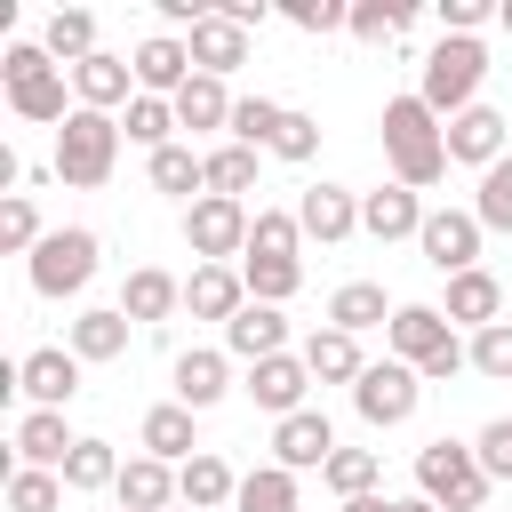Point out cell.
I'll return each instance as SVG.
<instances>
[{"label":"cell","mask_w":512,"mask_h":512,"mask_svg":"<svg viewBox=\"0 0 512 512\" xmlns=\"http://www.w3.org/2000/svg\"><path fill=\"white\" fill-rule=\"evenodd\" d=\"M112 160H120V120H112V112L72 104V120L56 128V176H64V184H80V192H96V184L112 176Z\"/></svg>","instance_id":"cell-6"},{"label":"cell","mask_w":512,"mask_h":512,"mask_svg":"<svg viewBox=\"0 0 512 512\" xmlns=\"http://www.w3.org/2000/svg\"><path fill=\"white\" fill-rule=\"evenodd\" d=\"M304 392H312V368H304V352H272V360H256L248 368V400L280 424V416H296L304 408Z\"/></svg>","instance_id":"cell-13"},{"label":"cell","mask_w":512,"mask_h":512,"mask_svg":"<svg viewBox=\"0 0 512 512\" xmlns=\"http://www.w3.org/2000/svg\"><path fill=\"white\" fill-rule=\"evenodd\" d=\"M184 48H192V72H208V80H232V72L248 64V32H240L232 16H216V8L184 32Z\"/></svg>","instance_id":"cell-14"},{"label":"cell","mask_w":512,"mask_h":512,"mask_svg":"<svg viewBox=\"0 0 512 512\" xmlns=\"http://www.w3.org/2000/svg\"><path fill=\"white\" fill-rule=\"evenodd\" d=\"M280 16H288L296 32H352V8H344V0H288Z\"/></svg>","instance_id":"cell-48"},{"label":"cell","mask_w":512,"mask_h":512,"mask_svg":"<svg viewBox=\"0 0 512 512\" xmlns=\"http://www.w3.org/2000/svg\"><path fill=\"white\" fill-rule=\"evenodd\" d=\"M40 48H48L64 72H72V64H88V56H96V16H88V8H56V16H48V32H40Z\"/></svg>","instance_id":"cell-33"},{"label":"cell","mask_w":512,"mask_h":512,"mask_svg":"<svg viewBox=\"0 0 512 512\" xmlns=\"http://www.w3.org/2000/svg\"><path fill=\"white\" fill-rule=\"evenodd\" d=\"M72 96L88 104V112H112V104H136V64L128 56H88V64H72Z\"/></svg>","instance_id":"cell-19"},{"label":"cell","mask_w":512,"mask_h":512,"mask_svg":"<svg viewBox=\"0 0 512 512\" xmlns=\"http://www.w3.org/2000/svg\"><path fill=\"white\" fill-rule=\"evenodd\" d=\"M16 392H24L32 408H72V400H80V352H64V344L24 352V360H16Z\"/></svg>","instance_id":"cell-11"},{"label":"cell","mask_w":512,"mask_h":512,"mask_svg":"<svg viewBox=\"0 0 512 512\" xmlns=\"http://www.w3.org/2000/svg\"><path fill=\"white\" fill-rule=\"evenodd\" d=\"M272 152H280V160H312V152H320V120H312V112H288L280 136H272Z\"/></svg>","instance_id":"cell-49"},{"label":"cell","mask_w":512,"mask_h":512,"mask_svg":"<svg viewBox=\"0 0 512 512\" xmlns=\"http://www.w3.org/2000/svg\"><path fill=\"white\" fill-rule=\"evenodd\" d=\"M40 240H48V232H40L32 200H24V192H8V200H0V248H8V256H32Z\"/></svg>","instance_id":"cell-46"},{"label":"cell","mask_w":512,"mask_h":512,"mask_svg":"<svg viewBox=\"0 0 512 512\" xmlns=\"http://www.w3.org/2000/svg\"><path fill=\"white\" fill-rule=\"evenodd\" d=\"M472 368H480V376H496V384H512V320H496V328H480V336H472Z\"/></svg>","instance_id":"cell-47"},{"label":"cell","mask_w":512,"mask_h":512,"mask_svg":"<svg viewBox=\"0 0 512 512\" xmlns=\"http://www.w3.org/2000/svg\"><path fill=\"white\" fill-rule=\"evenodd\" d=\"M480 464H488V480H512V416H496V424H480Z\"/></svg>","instance_id":"cell-50"},{"label":"cell","mask_w":512,"mask_h":512,"mask_svg":"<svg viewBox=\"0 0 512 512\" xmlns=\"http://www.w3.org/2000/svg\"><path fill=\"white\" fill-rule=\"evenodd\" d=\"M472 216L480 232H512V152L496 168H480V192H472Z\"/></svg>","instance_id":"cell-41"},{"label":"cell","mask_w":512,"mask_h":512,"mask_svg":"<svg viewBox=\"0 0 512 512\" xmlns=\"http://www.w3.org/2000/svg\"><path fill=\"white\" fill-rule=\"evenodd\" d=\"M176 304H184V280H168L160 264H136V272H128V288H120V312H128L136 328H152V320H168Z\"/></svg>","instance_id":"cell-26"},{"label":"cell","mask_w":512,"mask_h":512,"mask_svg":"<svg viewBox=\"0 0 512 512\" xmlns=\"http://www.w3.org/2000/svg\"><path fill=\"white\" fill-rule=\"evenodd\" d=\"M232 392V368H224V352H176V400L200 416V408H216Z\"/></svg>","instance_id":"cell-30"},{"label":"cell","mask_w":512,"mask_h":512,"mask_svg":"<svg viewBox=\"0 0 512 512\" xmlns=\"http://www.w3.org/2000/svg\"><path fill=\"white\" fill-rule=\"evenodd\" d=\"M232 512H296V472H280V464H256V472L240 480Z\"/></svg>","instance_id":"cell-40"},{"label":"cell","mask_w":512,"mask_h":512,"mask_svg":"<svg viewBox=\"0 0 512 512\" xmlns=\"http://www.w3.org/2000/svg\"><path fill=\"white\" fill-rule=\"evenodd\" d=\"M296 224H304V240L336 248V240H352V232H360V200H352L344 184H304V200H296Z\"/></svg>","instance_id":"cell-16"},{"label":"cell","mask_w":512,"mask_h":512,"mask_svg":"<svg viewBox=\"0 0 512 512\" xmlns=\"http://www.w3.org/2000/svg\"><path fill=\"white\" fill-rule=\"evenodd\" d=\"M408 16H416V0H352V40H400L408 32Z\"/></svg>","instance_id":"cell-42"},{"label":"cell","mask_w":512,"mask_h":512,"mask_svg":"<svg viewBox=\"0 0 512 512\" xmlns=\"http://www.w3.org/2000/svg\"><path fill=\"white\" fill-rule=\"evenodd\" d=\"M224 352L232 360H272V352H288V320H280V304H240V320L224 328Z\"/></svg>","instance_id":"cell-21"},{"label":"cell","mask_w":512,"mask_h":512,"mask_svg":"<svg viewBox=\"0 0 512 512\" xmlns=\"http://www.w3.org/2000/svg\"><path fill=\"white\" fill-rule=\"evenodd\" d=\"M448 160H464V168H496V160H504V112H496V104L456 112V120H448Z\"/></svg>","instance_id":"cell-20"},{"label":"cell","mask_w":512,"mask_h":512,"mask_svg":"<svg viewBox=\"0 0 512 512\" xmlns=\"http://www.w3.org/2000/svg\"><path fill=\"white\" fill-rule=\"evenodd\" d=\"M208 192H216V200L256 192V152H248V144H216V152H208Z\"/></svg>","instance_id":"cell-43"},{"label":"cell","mask_w":512,"mask_h":512,"mask_svg":"<svg viewBox=\"0 0 512 512\" xmlns=\"http://www.w3.org/2000/svg\"><path fill=\"white\" fill-rule=\"evenodd\" d=\"M344 512H392V496H352Z\"/></svg>","instance_id":"cell-52"},{"label":"cell","mask_w":512,"mask_h":512,"mask_svg":"<svg viewBox=\"0 0 512 512\" xmlns=\"http://www.w3.org/2000/svg\"><path fill=\"white\" fill-rule=\"evenodd\" d=\"M488 464H480V448H464V440H424L416 448V496H432L440 512H480L488 504Z\"/></svg>","instance_id":"cell-3"},{"label":"cell","mask_w":512,"mask_h":512,"mask_svg":"<svg viewBox=\"0 0 512 512\" xmlns=\"http://www.w3.org/2000/svg\"><path fill=\"white\" fill-rule=\"evenodd\" d=\"M232 88L224 80H208V72H192L184 88H176V128H232Z\"/></svg>","instance_id":"cell-31"},{"label":"cell","mask_w":512,"mask_h":512,"mask_svg":"<svg viewBox=\"0 0 512 512\" xmlns=\"http://www.w3.org/2000/svg\"><path fill=\"white\" fill-rule=\"evenodd\" d=\"M392 512H440L432 496H392Z\"/></svg>","instance_id":"cell-53"},{"label":"cell","mask_w":512,"mask_h":512,"mask_svg":"<svg viewBox=\"0 0 512 512\" xmlns=\"http://www.w3.org/2000/svg\"><path fill=\"white\" fill-rule=\"evenodd\" d=\"M424 216H432V208H424L408 184H376V192H360V232H376V240H416Z\"/></svg>","instance_id":"cell-18"},{"label":"cell","mask_w":512,"mask_h":512,"mask_svg":"<svg viewBox=\"0 0 512 512\" xmlns=\"http://www.w3.org/2000/svg\"><path fill=\"white\" fill-rule=\"evenodd\" d=\"M128 328H136V320H128L120 304L80 312V320H72V352H80V368H88V360H120V352H128Z\"/></svg>","instance_id":"cell-32"},{"label":"cell","mask_w":512,"mask_h":512,"mask_svg":"<svg viewBox=\"0 0 512 512\" xmlns=\"http://www.w3.org/2000/svg\"><path fill=\"white\" fill-rule=\"evenodd\" d=\"M328 456H336V424L320 408H296V416L272 424V464L280 472H328Z\"/></svg>","instance_id":"cell-12"},{"label":"cell","mask_w":512,"mask_h":512,"mask_svg":"<svg viewBox=\"0 0 512 512\" xmlns=\"http://www.w3.org/2000/svg\"><path fill=\"white\" fill-rule=\"evenodd\" d=\"M136 96H168L176 104V88L192 80V48L176 40V32H152V40H136Z\"/></svg>","instance_id":"cell-15"},{"label":"cell","mask_w":512,"mask_h":512,"mask_svg":"<svg viewBox=\"0 0 512 512\" xmlns=\"http://www.w3.org/2000/svg\"><path fill=\"white\" fill-rule=\"evenodd\" d=\"M112 496H120V512H176V504H184V496H176V472H168L160 456H128Z\"/></svg>","instance_id":"cell-23"},{"label":"cell","mask_w":512,"mask_h":512,"mask_svg":"<svg viewBox=\"0 0 512 512\" xmlns=\"http://www.w3.org/2000/svg\"><path fill=\"white\" fill-rule=\"evenodd\" d=\"M56 504H64V472H32V464L8 472V512H56Z\"/></svg>","instance_id":"cell-45"},{"label":"cell","mask_w":512,"mask_h":512,"mask_svg":"<svg viewBox=\"0 0 512 512\" xmlns=\"http://www.w3.org/2000/svg\"><path fill=\"white\" fill-rule=\"evenodd\" d=\"M64 488H80V496L120 488V456H112V440H80V448L64 456Z\"/></svg>","instance_id":"cell-39"},{"label":"cell","mask_w":512,"mask_h":512,"mask_svg":"<svg viewBox=\"0 0 512 512\" xmlns=\"http://www.w3.org/2000/svg\"><path fill=\"white\" fill-rule=\"evenodd\" d=\"M248 200H216V192H200L192 208H184V248L200 256V264H232V256H248Z\"/></svg>","instance_id":"cell-7"},{"label":"cell","mask_w":512,"mask_h":512,"mask_svg":"<svg viewBox=\"0 0 512 512\" xmlns=\"http://www.w3.org/2000/svg\"><path fill=\"white\" fill-rule=\"evenodd\" d=\"M136 440H144V456H160V464H192V456H200V440H192V408H184V400H160V408L144 416Z\"/></svg>","instance_id":"cell-28"},{"label":"cell","mask_w":512,"mask_h":512,"mask_svg":"<svg viewBox=\"0 0 512 512\" xmlns=\"http://www.w3.org/2000/svg\"><path fill=\"white\" fill-rule=\"evenodd\" d=\"M392 312H400V304H384L376 280H344V288L328 296V328H344V336H360V328H392Z\"/></svg>","instance_id":"cell-29"},{"label":"cell","mask_w":512,"mask_h":512,"mask_svg":"<svg viewBox=\"0 0 512 512\" xmlns=\"http://www.w3.org/2000/svg\"><path fill=\"white\" fill-rule=\"evenodd\" d=\"M88 280H96V232L88 224H64L32 248V288L40 296H80Z\"/></svg>","instance_id":"cell-9"},{"label":"cell","mask_w":512,"mask_h":512,"mask_svg":"<svg viewBox=\"0 0 512 512\" xmlns=\"http://www.w3.org/2000/svg\"><path fill=\"white\" fill-rule=\"evenodd\" d=\"M304 368H312V384H360V336H344V328H312L304 336Z\"/></svg>","instance_id":"cell-27"},{"label":"cell","mask_w":512,"mask_h":512,"mask_svg":"<svg viewBox=\"0 0 512 512\" xmlns=\"http://www.w3.org/2000/svg\"><path fill=\"white\" fill-rule=\"evenodd\" d=\"M496 24H504V32H512V0H504V8H496Z\"/></svg>","instance_id":"cell-54"},{"label":"cell","mask_w":512,"mask_h":512,"mask_svg":"<svg viewBox=\"0 0 512 512\" xmlns=\"http://www.w3.org/2000/svg\"><path fill=\"white\" fill-rule=\"evenodd\" d=\"M416 248H424V264H432L440 280L480 272V216H472V208H432L424 232H416Z\"/></svg>","instance_id":"cell-10"},{"label":"cell","mask_w":512,"mask_h":512,"mask_svg":"<svg viewBox=\"0 0 512 512\" xmlns=\"http://www.w3.org/2000/svg\"><path fill=\"white\" fill-rule=\"evenodd\" d=\"M384 344H392V360H408L424 384H448V376L472 368V344H456V328H448L440 304H400L392 328H384Z\"/></svg>","instance_id":"cell-2"},{"label":"cell","mask_w":512,"mask_h":512,"mask_svg":"<svg viewBox=\"0 0 512 512\" xmlns=\"http://www.w3.org/2000/svg\"><path fill=\"white\" fill-rule=\"evenodd\" d=\"M320 480H328L344 504H352V496H376V448H336Z\"/></svg>","instance_id":"cell-44"},{"label":"cell","mask_w":512,"mask_h":512,"mask_svg":"<svg viewBox=\"0 0 512 512\" xmlns=\"http://www.w3.org/2000/svg\"><path fill=\"white\" fill-rule=\"evenodd\" d=\"M280 120H288V104H272V96H240L232 104V144H248V152H272V136H280Z\"/></svg>","instance_id":"cell-36"},{"label":"cell","mask_w":512,"mask_h":512,"mask_svg":"<svg viewBox=\"0 0 512 512\" xmlns=\"http://www.w3.org/2000/svg\"><path fill=\"white\" fill-rule=\"evenodd\" d=\"M240 280H248V304H288L304 288V256L280 264V256H240Z\"/></svg>","instance_id":"cell-35"},{"label":"cell","mask_w":512,"mask_h":512,"mask_svg":"<svg viewBox=\"0 0 512 512\" xmlns=\"http://www.w3.org/2000/svg\"><path fill=\"white\" fill-rule=\"evenodd\" d=\"M416 400H424V376H416L408 360H368V368H360V384H352V408H360V424H376V432L408 424V416H416Z\"/></svg>","instance_id":"cell-8"},{"label":"cell","mask_w":512,"mask_h":512,"mask_svg":"<svg viewBox=\"0 0 512 512\" xmlns=\"http://www.w3.org/2000/svg\"><path fill=\"white\" fill-rule=\"evenodd\" d=\"M152 192H176V200L208 192V152H192V144H168V152H152Z\"/></svg>","instance_id":"cell-34"},{"label":"cell","mask_w":512,"mask_h":512,"mask_svg":"<svg viewBox=\"0 0 512 512\" xmlns=\"http://www.w3.org/2000/svg\"><path fill=\"white\" fill-rule=\"evenodd\" d=\"M176 496H184L192 512H224V504L240 496V472H232L224 456H208V448H200L192 464H176Z\"/></svg>","instance_id":"cell-25"},{"label":"cell","mask_w":512,"mask_h":512,"mask_svg":"<svg viewBox=\"0 0 512 512\" xmlns=\"http://www.w3.org/2000/svg\"><path fill=\"white\" fill-rule=\"evenodd\" d=\"M72 448H80V440L64 432V408H32V416L16 424V464H32V472H64Z\"/></svg>","instance_id":"cell-22"},{"label":"cell","mask_w":512,"mask_h":512,"mask_svg":"<svg viewBox=\"0 0 512 512\" xmlns=\"http://www.w3.org/2000/svg\"><path fill=\"white\" fill-rule=\"evenodd\" d=\"M440 312H448V328H472V336H480V328H496V312H504V288H496V272H456Z\"/></svg>","instance_id":"cell-24"},{"label":"cell","mask_w":512,"mask_h":512,"mask_svg":"<svg viewBox=\"0 0 512 512\" xmlns=\"http://www.w3.org/2000/svg\"><path fill=\"white\" fill-rule=\"evenodd\" d=\"M240 304H248V280H240V264H192V280H184V312L192 320H240Z\"/></svg>","instance_id":"cell-17"},{"label":"cell","mask_w":512,"mask_h":512,"mask_svg":"<svg viewBox=\"0 0 512 512\" xmlns=\"http://www.w3.org/2000/svg\"><path fill=\"white\" fill-rule=\"evenodd\" d=\"M176 512H192V504H176Z\"/></svg>","instance_id":"cell-55"},{"label":"cell","mask_w":512,"mask_h":512,"mask_svg":"<svg viewBox=\"0 0 512 512\" xmlns=\"http://www.w3.org/2000/svg\"><path fill=\"white\" fill-rule=\"evenodd\" d=\"M376 128H384V160H392V184L424 192V184H440V176H448V120H440L424 96H392Z\"/></svg>","instance_id":"cell-1"},{"label":"cell","mask_w":512,"mask_h":512,"mask_svg":"<svg viewBox=\"0 0 512 512\" xmlns=\"http://www.w3.org/2000/svg\"><path fill=\"white\" fill-rule=\"evenodd\" d=\"M296 248H304L296 208H256V224H248V256H280V264H296Z\"/></svg>","instance_id":"cell-38"},{"label":"cell","mask_w":512,"mask_h":512,"mask_svg":"<svg viewBox=\"0 0 512 512\" xmlns=\"http://www.w3.org/2000/svg\"><path fill=\"white\" fill-rule=\"evenodd\" d=\"M120 136L144 144V152H168V144H176V104H168V96H136L128 120H120Z\"/></svg>","instance_id":"cell-37"},{"label":"cell","mask_w":512,"mask_h":512,"mask_svg":"<svg viewBox=\"0 0 512 512\" xmlns=\"http://www.w3.org/2000/svg\"><path fill=\"white\" fill-rule=\"evenodd\" d=\"M0 88H8V104H16L24 120H40V128H64V120H72V104H64V64H56L40 40H16V48L0 56Z\"/></svg>","instance_id":"cell-4"},{"label":"cell","mask_w":512,"mask_h":512,"mask_svg":"<svg viewBox=\"0 0 512 512\" xmlns=\"http://www.w3.org/2000/svg\"><path fill=\"white\" fill-rule=\"evenodd\" d=\"M216 16H232V24H240V32H256V24H264V0H224V8H216Z\"/></svg>","instance_id":"cell-51"},{"label":"cell","mask_w":512,"mask_h":512,"mask_svg":"<svg viewBox=\"0 0 512 512\" xmlns=\"http://www.w3.org/2000/svg\"><path fill=\"white\" fill-rule=\"evenodd\" d=\"M480 80H488V48H480V40H456V32H440V48L424 56V80H416V96H424L440 120H456V112H472V104H480Z\"/></svg>","instance_id":"cell-5"}]
</instances>
